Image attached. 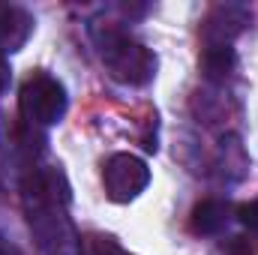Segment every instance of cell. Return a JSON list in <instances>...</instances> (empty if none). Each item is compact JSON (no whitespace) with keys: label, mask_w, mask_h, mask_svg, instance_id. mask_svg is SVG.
<instances>
[{"label":"cell","mask_w":258,"mask_h":255,"mask_svg":"<svg viewBox=\"0 0 258 255\" xmlns=\"http://www.w3.org/2000/svg\"><path fill=\"white\" fill-rule=\"evenodd\" d=\"M9 84H12V69H9V60L0 54V96L9 90Z\"/></svg>","instance_id":"obj_10"},{"label":"cell","mask_w":258,"mask_h":255,"mask_svg":"<svg viewBox=\"0 0 258 255\" xmlns=\"http://www.w3.org/2000/svg\"><path fill=\"white\" fill-rule=\"evenodd\" d=\"M18 108H21V117L27 123H33V126H54V123H60L66 108H69V96H66L63 81L54 78L51 72L36 69L21 84Z\"/></svg>","instance_id":"obj_2"},{"label":"cell","mask_w":258,"mask_h":255,"mask_svg":"<svg viewBox=\"0 0 258 255\" xmlns=\"http://www.w3.org/2000/svg\"><path fill=\"white\" fill-rule=\"evenodd\" d=\"M0 255H15V249L9 243H3V237H0Z\"/></svg>","instance_id":"obj_13"},{"label":"cell","mask_w":258,"mask_h":255,"mask_svg":"<svg viewBox=\"0 0 258 255\" xmlns=\"http://www.w3.org/2000/svg\"><path fill=\"white\" fill-rule=\"evenodd\" d=\"M237 219H240L246 228L258 231V198H255V201H249V204H240V210H237Z\"/></svg>","instance_id":"obj_9"},{"label":"cell","mask_w":258,"mask_h":255,"mask_svg":"<svg viewBox=\"0 0 258 255\" xmlns=\"http://www.w3.org/2000/svg\"><path fill=\"white\" fill-rule=\"evenodd\" d=\"M252 21V12L243 3H216L201 21L204 45H231Z\"/></svg>","instance_id":"obj_4"},{"label":"cell","mask_w":258,"mask_h":255,"mask_svg":"<svg viewBox=\"0 0 258 255\" xmlns=\"http://www.w3.org/2000/svg\"><path fill=\"white\" fill-rule=\"evenodd\" d=\"M120 12H123L126 18H141V15H147V12H150V6H132V3H123V6H120Z\"/></svg>","instance_id":"obj_12"},{"label":"cell","mask_w":258,"mask_h":255,"mask_svg":"<svg viewBox=\"0 0 258 255\" xmlns=\"http://www.w3.org/2000/svg\"><path fill=\"white\" fill-rule=\"evenodd\" d=\"M225 252H228V255H252V249H249V243H246V240L234 237V240L225 246Z\"/></svg>","instance_id":"obj_11"},{"label":"cell","mask_w":258,"mask_h":255,"mask_svg":"<svg viewBox=\"0 0 258 255\" xmlns=\"http://www.w3.org/2000/svg\"><path fill=\"white\" fill-rule=\"evenodd\" d=\"M228 219H231V204L228 201H222V198H204V201L195 204L192 213H189V228H192V234L210 237V234H219L228 225Z\"/></svg>","instance_id":"obj_7"},{"label":"cell","mask_w":258,"mask_h":255,"mask_svg":"<svg viewBox=\"0 0 258 255\" xmlns=\"http://www.w3.org/2000/svg\"><path fill=\"white\" fill-rule=\"evenodd\" d=\"M201 72L213 84H225L237 72V51L231 45H210L201 54Z\"/></svg>","instance_id":"obj_8"},{"label":"cell","mask_w":258,"mask_h":255,"mask_svg":"<svg viewBox=\"0 0 258 255\" xmlns=\"http://www.w3.org/2000/svg\"><path fill=\"white\" fill-rule=\"evenodd\" d=\"M102 186L114 204H129L150 186V168L135 153H111L102 162Z\"/></svg>","instance_id":"obj_3"},{"label":"cell","mask_w":258,"mask_h":255,"mask_svg":"<svg viewBox=\"0 0 258 255\" xmlns=\"http://www.w3.org/2000/svg\"><path fill=\"white\" fill-rule=\"evenodd\" d=\"M90 36H93L99 60L111 72V78H117L120 84L144 87L156 78V66H159L156 54L147 45H141L138 39H132L117 24H93Z\"/></svg>","instance_id":"obj_1"},{"label":"cell","mask_w":258,"mask_h":255,"mask_svg":"<svg viewBox=\"0 0 258 255\" xmlns=\"http://www.w3.org/2000/svg\"><path fill=\"white\" fill-rule=\"evenodd\" d=\"M33 15L24 6H0V54H15L33 36Z\"/></svg>","instance_id":"obj_5"},{"label":"cell","mask_w":258,"mask_h":255,"mask_svg":"<svg viewBox=\"0 0 258 255\" xmlns=\"http://www.w3.org/2000/svg\"><path fill=\"white\" fill-rule=\"evenodd\" d=\"M213 168L219 174V180L225 183H240L249 171V153L240 141V135L234 132H225L216 144V159H213Z\"/></svg>","instance_id":"obj_6"}]
</instances>
